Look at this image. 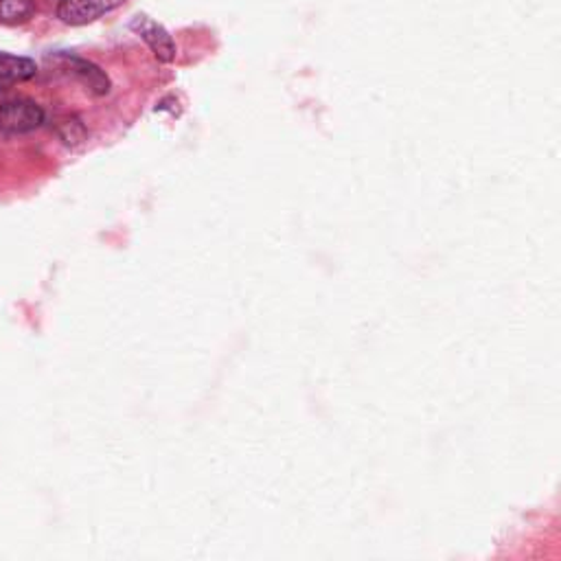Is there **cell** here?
Listing matches in <instances>:
<instances>
[{
  "instance_id": "7a4b0ae2",
  "label": "cell",
  "mask_w": 561,
  "mask_h": 561,
  "mask_svg": "<svg viewBox=\"0 0 561 561\" xmlns=\"http://www.w3.org/2000/svg\"><path fill=\"white\" fill-rule=\"evenodd\" d=\"M123 3L125 0H60L58 16L66 25L82 27L114 12Z\"/></svg>"
},
{
  "instance_id": "8992f818",
  "label": "cell",
  "mask_w": 561,
  "mask_h": 561,
  "mask_svg": "<svg viewBox=\"0 0 561 561\" xmlns=\"http://www.w3.org/2000/svg\"><path fill=\"white\" fill-rule=\"evenodd\" d=\"M36 12V0H0V21L8 25L27 23Z\"/></svg>"
},
{
  "instance_id": "6da1fadb",
  "label": "cell",
  "mask_w": 561,
  "mask_h": 561,
  "mask_svg": "<svg viewBox=\"0 0 561 561\" xmlns=\"http://www.w3.org/2000/svg\"><path fill=\"white\" fill-rule=\"evenodd\" d=\"M45 123V110L32 99L0 101V134H29Z\"/></svg>"
},
{
  "instance_id": "3957f363",
  "label": "cell",
  "mask_w": 561,
  "mask_h": 561,
  "mask_svg": "<svg viewBox=\"0 0 561 561\" xmlns=\"http://www.w3.org/2000/svg\"><path fill=\"white\" fill-rule=\"evenodd\" d=\"M130 27H132V32H134L141 40H145V45L151 49V53H154V58H156L158 62L169 64V62L175 60V45H173L169 32H167L162 25H158V23L151 21L149 16H136V19L130 23Z\"/></svg>"
},
{
  "instance_id": "5b68a950",
  "label": "cell",
  "mask_w": 561,
  "mask_h": 561,
  "mask_svg": "<svg viewBox=\"0 0 561 561\" xmlns=\"http://www.w3.org/2000/svg\"><path fill=\"white\" fill-rule=\"evenodd\" d=\"M62 60L69 64L71 73L86 86V90H90L97 97L110 93V80L99 66H95L93 62L80 60V58H69V56H62Z\"/></svg>"
},
{
  "instance_id": "52a82bcc",
  "label": "cell",
  "mask_w": 561,
  "mask_h": 561,
  "mask_svg": "<svg viewBox=\"0 0 561 561\" xmlns=\"http://www.w3.org/2000/svg\"><path fill=\"white\" fill-rule=\"evenodd\" d=\"M58 132H60V136H62V141L66 143V145H80L84 138H86V127L82 125V121L77 119V117H66V119H62L60 121V125H58Z\"/></svg>"
},
{
  "instance_id": "277c9868",
  "label": "cell",
  "mask_w": 561,
  "mask_h": 561,
  "mask_svg": "<svg viewBox=\"0 0 561 561\" xmlns=\"http://www.w3.org/2000/svg\"><path fill=\"white\" fill-rule=\"evenodd\" d=\"M36 62L29 58H19L12 53H0V90L29 82L36 77Z\"/></svg>"
}]
</instances>
